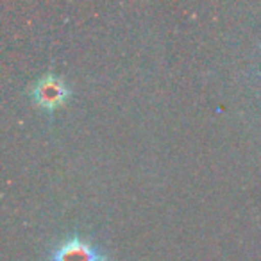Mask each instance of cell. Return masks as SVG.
<instances>
[{
  "label": "cell",
  "instance_id": "cell-2",
  "mask_svg": "<svg viewBox=\"0 0 261 261\" xmlns=\"http://www.w3.org/2000/svg\"><path fill=\"white\" fill-rule=\"evenodd\" d=\"M52 261H106V257L90 243L73 236L56 249V252L52 254Z\"/></svg>",
  "mask_w": 261,
  "mask_h": 261
},
{
  "label": "cell",
  "instance_id": "cell-1",
  "mask_svg": "<svg viewBox=\"0 0 261 261\" xmlns=\"http://www.w3.org/2000/svg\"><path fill=\"white\" fill-rule=\"evenodd\" d=\"M70 97V90L59 77L47 75L36 83L33 88V98L40 106L47 109H56L61 104H65L66 98Z\"/></svg>",
  "mask_w": 261,
  "mask_h": 261
}]
</instances>
